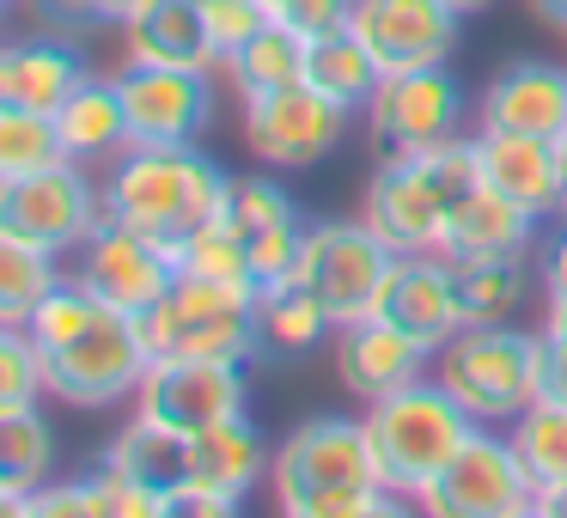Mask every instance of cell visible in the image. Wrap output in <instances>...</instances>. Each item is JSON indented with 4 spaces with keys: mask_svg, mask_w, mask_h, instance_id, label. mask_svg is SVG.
Returning a JSON list of instances; mask_svg holds the SVG:
<instances>
[{
    "mask_svg": "<svg viewBox=\"0 0 567 518\" xmlns=\"http://www.w3.org/2000/svg\"><path fill=\"white\" fill-rule=\"evenodd\" d=\"M476 128L561 141L567 135V68L537 62V55H513L506 68H494L488 86L476 92Z\"/></svg>",
    "mask_w": 567,
    "mask_h": 518,
    "instance_id": "21",
    "label": "cell"
},
{
    "mask_svg": "<svg viewBox=\"0 0 567 518\" xmlns=\"http://www.w3.org/2000/svg\"><path fill=\"white\" fill-rule=\"evenodd\" d=\"M86 74H92L86 43H68L55 31H31V38H13L0 50V104L55 116Z\"/></svg>",
    "mask_w": 567,
    "mask_h": 518,
    "instance_id": "24",
    "label": "cell"
},
{
    "mask_svg": "<svg viewBox=\"0 0 567 518\" xmlns=\"http://www.w3.org/2000/svg\"><path fill=\"white\" fill-rule=\"evenodd\" d=\"M543 396L567 403V342H549V354H543Z\"/></svg>",
    "mask_w": 567,
    "mask_h": 518,
    "instance_id": "41",
    "label": "cell"
},
{
    "mask_svg": "<svg viewBox=\"0 0 567 518\" xmlns=\"http://www.w3.org/2000/svg\"><path fill=\"white\" fill-rule=\"evenodd\" d=\"M99 220H104V184L80 159L43 165V172L25 177H0V238L38 245L68 262Z\"/></svg>",
    "mask_w": 567,
    "mask_h": 518,
    "instance_id": "8",
    "label": "cell"
},
{
    "mask_svg": "<svg viewBox=\"0 0 567 518\" xmlns=\"http://www.w3.org/2000/svg\"><path fill=\"white\" fill-rule=\"evenodd\" d=\"M177 274H196V281H220V287H257L245 245H238V238L226 232L220 220H214L208 232H196L184 250H177Z\"/></svg>",
    "mask_w": 567,
    "mask_h": 518,
    "instance_id": "37",
    "label": "cell"
},
{
    "mask_svg": "<svg viewBox=\"0 0 567 518\" xmlns=\"http://www.w3.org/2000/svg\"><path fill=\"white\" fill-rule=\"evenodd\" d=\"M55 469V427L38 403L0 408V512H19V500L50 481Z\"/></svg>",
    "mask_w": 567,
    "mask_h": 518,
    "instance_id": "29",
    "label": "cell"
},
{
    "mask_svg": "<svg viewBox=\"0 0 567 518\" xmlns=\"http://www.w3.org/2000/svg\"><path fill=\"white\" fill-rule=\"evenodd\" d=\"M367 123L372 159H409V153L445 147V141L470 135V92L457 86L452 62L445 68H415V74H384L372 104L360 111Z\"/></svg>",
    "mask_w": 567,
    "mask_h": 518,
    "instance_id": "10",
    "label": "cell"
},
{
    "mask_svg": "<svg viewBox=\"0 0 567 518\" xmlns=\"http://www.w3.org/2000/svg\"><path fill=\"white\" fill-rule=\"evenodd\" d=\"M464 323H518L530 293L543 299L537 257H488V262H452Z\"/></svg>",
    "mask_w": 567,
    "mask_h": 518,
    "instance_id": "30",
    "label": "cell"
},
{
    "mask_svg": "<svg viewBox=\"0 0 567 518\" xmlns=\"http://www.w3.org/2000/svg\"><path fill=\"white\" fill-rule=\"evenodd\" d=\"M530 13L543 19V25H555V31H567V0H525Z\"/></svg>",
    "mask_w": 567,
    "mask_h": 518,
    "instance_id": "43",
    "label": "cell"
},
{
    "mask_svg": "<svg viewBox=\"0 0 567 518\" xmlns=\"http://www.w3.org/2000/svg\"><path fill=\"white\" fill-rule=\"evenodd\" d=\"M38 396H50L43 348L31 342L25 323H0V408H25Z\"/></svg>",
    "mask_w": 567,
    "mask_h": 518,
    "instance_id": "36",
    "label": "cell"
},
{
    "mask_svg": "<svg viewBox=\"0 0 567 518\" xmlns=\"http://www.w3.org/2000/svg\"><path fill=\"white\" fill-rule=\"evenodd\" d=\"M415 512H427V518H530L537 512V488H530L506 427L470 433L464 452L415 500Z\"/></svg>",
    "mask_w": 567,
    "mask_h": 518,
    "instance_id": "12",
    "label": "cell"
},
{
    "mask_svg": "<svg viewBox=\"0 0 567 518\" xmlns=\"http://www.w3.org/2000/svg\"><path fill=\"white\" fill-rule=\"evenodd\" d=\"M275 445L257 433L250 415H233L220 427L189 433V469L177 488V518H233L245 494L269 488Z\"/></svg>",
    "mask_w": 567,
    "mask_h": 518,
    "instance_id": "14",
    "label": "cell"
},
{
    "mask_svg": "<svg viewBox=\"0 0 567 518\" xmlns=\"http://www.w3.org/2000/svg\"><path fill=\"white\" fill-rule=\"evenodd\" d=\"M104 220L135 226L159 250H184L196 232H208L226 214L233 172L214 165L202 147H128L99 172Z\"/></svg>",
    "mask_w": 567,
    "mask_h": 518,
    "instance_id": "1",
    "label": "cell"
},
{
    "mask_svg": "<svg viewBox=\"0 0 567 518\" xmlns=\"http://www.w3.org/2000/svg\"><path fill=\"white\" fill-rule=\"evenodd\" d=\"M62 281H68L62 257L19 245V238H0V323H25Z\"/></svg>",
    "mask_w": 567,
    "mask_h": 518,
    "instance_id": "34",
    "label": "cell"
},
{
    "mask_svg": "<svg viewBox=\"0 0 567 518\" xmlns=\"http://www.w3.org/2000/svg\"><path fill=\"white\" fill-rule=\"evenodd\" d=\"M336 323L318 299L299 281H275L257 293V360H275V366H299L306 354L330 348Z\"/></svg>",
    "mask_w": 567,
    "mask_h": 518,
    "instance_id": "27",
    "label": "cell"
},
{
    "mask_svg": "<svg viewBox=\"0 0 567 518\" xmlns=\"http://www.w3.org/2000/svg\"><path fill=\"white\" fill-rule=\"evenodd\" d=\"M543 323H464L433 354V379L457 396L476 427H513L543 396Z\"/></svg>",
    "mask_w": 567,
    "mask_h": 518,
    "instance_id": "3",
    "label": "cell"
},
{
    "mask_svg": "<svg viewBox=\"0 0 567 518\" xmlns=\"http://www.w3.org/2000/svg\"><path fill=\"white\" fill-rule=\"evenodd\" d=\"M360 481H379L367 415H306L275 439L269 494H275V512L281 518H299L318 494L360 488Z\"/></svg>",
    "mask_w": 567,
    "mask_h": 518,
    "instance_id": "7",
    "label": "cell"
},
{
    "mask_svg": "<svg viewBox=\"0 0 567 518\" xmlns=\"http://www.w3.org/2000/svg\"><path fill=\"white\" fill-rule=\"evenodd\" d=\"M537 238H543V220H537V214H525L518 201H506L501 189L476 184L464 201H457L452 226H445V245H440V257H452V262L537 257Z\"/></svg>",
    "mask_w": 567,
    "mask_h": 518,
    "instance_id": "25",
    "label": "cell"
},
{
    "mask_svg": "<svg viewBox=\"0 0 567 518\" xmlns=\"http://www.w3.org/2000/svg\"><path fill=\"white\" fill-rule=\"evenodd\" d=\"M348 123L354 116L342 104H330L323 92H311L306 80L281 92H262V99H238V135L245 153L269 172H311L342 147Z\"/></svg>",
    "mask_w": 567,
    "mask_h": 518,
    "instance_id": "11",
    "label": "cell"
},
{
    "mask_svg": "<svg viewBox=\"0 0 567 518\" xmlns=\"http://www.w3.org/2000/svg\"><path fill=\"white\" fill-rule=\"evenodd\" d=\"M470 433H476V421L457 408V396L440 379L403 384V391L367 403V439H372L379 481L391 494H403L409 506L440 481V469L464 452Z\"/></svg>",
    "mask_w": 567,
    "mask_h": 518,
    "instance_id": "4",
    "label": "cell"
},
{
    "mask_svg": "<svg viewBox=\"0 0 567 518\" xmlns=\"http://www.w3.org/2000/svg\"><path fill=\"white\" fill-rule=\"evenodd\" d=\"M561 165H567V135H561Z\"/></svg>",
    "mask_w": 567,
    "mask_h": 518,
    "instance_id": "47",
    "label": "cell"
},
{
    "mask_svg": "<svg viewBox=\"0 0 567 518\" xmlns=\"http://www.w3.org/2000/svg\"><path fill=\"white\" fill-rule=\"evenodd\" d=\"M537 281H543V299L567 293V214H555L537 238Z\"/></svg>",
    "mask_w": 567,
    "mask_h": 518,
    "instance_id": "40",
    "label": "cell"
},
{
    "mask_svg": "<svg viewBox=\"0 0 567 518\" xmlns=\"http://www.w3.org/2000/svg\"><path fill=\"white\" fill-rule=\"evenodd\" d=\"M330 360H336V384L354 403H379V396L403 391V384L433 379V354L421 342H409L403 330H391L384 318L342 323L330 335Z\"/></svg>",
    "mask_w": 567,
    "mask_h": 518,
    "instance_id": "22",
    "label": "cell"
},
{
    "mask_svg": "<svg viewBox=\"0 0 567 518\" xmlns=\"http://www.w3.org/2000/svg\"><path fill=\"white\" fill-rule=\"evenodd\" d=\"M391 269H396V250L354 214V220H311L287 281L306 287L330 311L336 330H342V323H360L379 311V293L391 281Z\"/></svg>",
    "mask_w": 567,
    "mask_h": 518,
    "instance_id": "6",
    "label": "cell"
},
{
    "mask_svg": "<svg viewBox=\"0 0 567 518\" xmlns=\"http://www.w3.org/2000/svg\"><path fill=\"white\" fill-rule=\"evenodd\" d=\"M55 135H62L68 159L92 165V172H104L116 153H128V111H123V92H116V74L80 80L74 99L55 111Z\"/></svg>",
    "mask_w": 567,
    "mask_h": 518,
    "instance_id": "26",
    "label": "cell"
},
{
    "mask_svg": "<svg viewBox=\"0 0 567 518\" xmlns=\"http://www.w3.org/2000/svg\"><path fill=\"white\" fill-rule=\"evenodd\" d=\"M269 7H275V0H269Z\"/></svg>",
    "mask_w": 567,
    "mask_h": 518,
    "instance_id": "49",
    "label": "cell"
},
{
    "mask_svg": "<svg viewBox=\"0 0 567 518\" xmlns=\"http://www.w3.org/2000/svg\"><path fill=\"white\" fill-rule=\"evenodd\" d=\"M354 0H275V19L293 25L299 38H323V31H342Z\"/></svg>",
    "mask_w": 567,
    "mask_h": 518,
    "instance_id": "39",
    "label": "cell"
},
{
    "mask_svg": "<svg viewBox=\"0 0 567 518\" xmlns=\"http://www.w3.org/2000/svg\"><path fill=\"white\" fill-rule=\"evenodd\" d=\"M391 330H403L409 342H421L427 354H440L457 330H464V305H457V274L452 257L440 250H415V257H396L391 281L379 293V311Z\"/></svg>",
    "mask_w": 567,
    "mask_h": 518,
    "instance_id": "20",
    "label": "cell"
},
{
    "mask_svg": "<svg viewBox=\"0 0 567 518\" xmlns=\"http://www.w3.org/2000/svg\"><path fill=\"white\" fill-rule=\"evenodd\" d=\"M116 43H123V62L220 74V50H214L202 0H135L116 25Z\"/></svg>",
    "mask_w": 567,
    "mask_h": 518,
    "instance_id": "23",
    "label": "cell"
},
{
    "mask_svg": "<svg viewBox=\"0 0 567 518\" xmlns=\"http://www.w3.org/2000/svg\"><path fill=\"white\" fill-rule=\"evenodd\" d=\"M561 38H567V31H561Z\"/></svg>",
    "mask_w": 567,
    "mask_h": 518,
    "instance_id": "50",
    "label": "cell"
},
{
    "mask_svg": "<svg viewBox=\"0 0 567 518\" xmlns=\"http://www.w3.org/2000/svg\"><path fill=\"white\" fill-rule=\"evenodd\" d=\"M245 360H202V354H153L135 391V415L172 433H202L233 415H250Z\"/></svg>",
    "mask_w": 567,
    "mask_h": 518,
    "instance_id": "13",
    "label": "cell"
},
{
    "mask_svg": "<svg viewBox=\"0 0 567 518\" xmlns=\"http://www.w3.org/2000/svg\"><path fill=\"white\" fill-rule=\"evenodd\" d=\"M7 7H25V0H7Z\"/></svg>",
    "mask_w": 567,
    "mask_h": 518,
    "instance_id": "48",
    "label": "cell"
},
{
    "mask_svg": "<svg viewBox=\"0 0 567 518\" xmlns=\"http://www.w3.org/2000/svg\"><path fill=\"white\" fill-rule=\"evenodd\" d=\"M379 62H372L367 50H360L354 31H323V38H306V86L323 92L330 104H342L348 116H360L372 104V92H379Z\"/></svg>",
    "mask_w": 567,
    "mask_h": 518,
    "instance_id": "31",
    "label": "cell"
},
{
    "mask_svg": "<svg viewBox=\"0 0 567 518\" xmlns=\"http://www.w3.org/2000/svg\"><path fill=\"white\" fill-rule=\"evenodd\" d=\"M62 159H68V147L55 135V116L0 104V177H25V172H43V165H62Z\"/></svg>",
    "mask_w": 567,
    "mask_h": 518,
    "instance_id": "35",
    "label": "cell"
},
{
    "mask_svg": "<svg viewBox=\"0 0 567 518\" xmlns=\"http://www.w3.org/2000/svg\"><path fill=\"white\" fill-rule=\"evenodd\" d=\"M68 274H74L99 305L128 311V318H147V311L172 293L177 257H172V250H159L153 238H141L135 226L99 220L86 245L68 257Z\"/></svg>",
    "mask_w": 567,
    "mask_h": 518,
    "instance_id": "16",
    "label": "cell"
},
{
    "mask_svg": "<svg viewBox=\"0 0 567 518\" xmlns=\"http://www.w3.org/2000/svg\"><path fill=\"white\" fill-rule=\"evenodd\" d=\"M147 323L128 311L92 305V318L74 335H62L55 348H43V372H50V396H62L68 408H116L135 403L141 379H147Z\"/></svg>",
    "mask_w": 567,
    "mask_h": 518,
    "instance_id": "5",
    "label": "cell"
},
{
    "mask_svg": "<svg viewBox=\"0 0 567 518\" xmlns=\"http://www.w3.org/2000/svg\"><path fill=\"white\" fill-rule=\"evenodd\" d=\"M476 184H482V172H476L470 135L445 141V147H427V153H409V159H379L367 177V189H360V220H367L396 257L440 250L457 201Z\"/></svg>",
    "mask_w": 567,
    "mask_h": 518,
    "instance_id": "2",
    "label": "cell"
},
{
    "mask_svg": "<svg viewBox=\"0 0 567 518\" xmlns=\"http://www.w3.org/2000/svg\"><path fill=\"white\" fill-rule=\"evenodd\" d=\"M202 13H208L214 50H220V68H226V55L245 50V43L275 19V7H269V0H202Z\"/></svg>",
    "mask_w": 567,
    "mask_h": 518,
    "instance_id": "38",
    "label": "cell"
},
{
    "mask_svg": "<svg viewBox=\"0 0 567 518\" xmlns=\"http://www.w3.org/2000/svg\"><path fill=\"white\" fill-rule=\"evenodd\" d=\"M476 147V172L488 189H501L506 201H518L525 214H537L543 226L555 214H567V165H561V141H537V135H506V128H470Z\"/></svg>",
    "mask_w": 567,
    "mask_h": 518,
    "instance_id": "19",
    "label": "cell"
},
{
    "mask_svg": "<svg viewBox=\"0 0 567 518\" xmlns=\"http://www.w3.org/2000/svg\"><path fill=\"white\" fill-rule=\"evenodd\" d=\"M348 31L379 62V74H415L452 62L464 13H452L445 0H354Z\"/></svg>",
    "mask_w": 567,
    "mask_h": 518,
    "instance_id": "17",
    "label": "cell"
},
{
    "mask_svg": "<svg viewBox=\"0 0 567 518\" xmlns=\"http://www.w3.org/2000/svg\"><path fill=\"white\" fill-rule=\"evenodd\" d=\"M257 293L262 287H220L177 274L172 293L147 311L153 354H202V360H257Z\"/></svg>",
    "mask_w": 567,
    "mask_h": 518,
    "instance_id": "9",
    "label": "cell"
},
{
    "mask_svg": "<svg viewBox=\"0 0 567 518\" xmlns=\"http://www.w3.org/2000/svg\"><path fill=\"white\" fill-rule=\"evenodd\" d=\"M506 439H513V452H518V464H525V476L537 494L567 488V403L537 396V403L506 427Z\"/></svg>",
    "mask_w": 567,
    "mask_h": 518,
    "instance_id": "33",
    "label": "cell"
},
{
    "mask_svg": "<svg viewBox=\"0 0 567 518\" xmlns=\"http://www.w3.org/2000/svg\"><path fill=\"white\" fill-rule=\"evenodd\" d=\"M99 464H111L116 476H128L135 488L159 494L177 518V488H184V469H189V433H172V427H153V421H128L111 445H104Z\"/></svg>",
    "mask_w": 567,
    "mask_h": 518,
    "instance_id": "28",
    "label": "cell"
},
{
    "mask_svg": "<svg viewBox=\"0 0 567 518\" xmlns=\"http://www.w3.org/2000/svg\"><path fill=\"white\" fill-rule=\"evenodd\" d=\"M111 7H116V25H123V13H128V7H135V0H111Z\"/></svg>",
    "mask_w": 567,
    "mask_h": 518,
    "instance_id": "46",
    "label": "cell"
},
{
    "mask_svg": "<svg viewBox=\"0 0 567 518\" xmlns=\"http://www.w3.org/2000/svg\"><path fill=\"white\" fill-rule=\"evenodd\" d=\"M111 74L128 111V147H196L214 128V74L153 62H116Z\"/></svg>",
    "mask_w": 567,
    "mask_h": 518,
    "instance_id": "15",
    "label": "cell"
},
{
    "mask_svg": "<svg viewBox=\"0 0 567 518\" xmlns=\"http://www.w3.org/2000/svg\"><path fill=\"white\" fill-rule=\"evenodd\" d=\"M220 80L233 86V99H262V92H281V86H299L306 80V38L281 19L257 31L238 55H226Z\"/></svg>",
    "mask_w": 567,
    "mask_h": 518,
    "instance_id": "32",
    "label": "cell"
},
{
    "mask_svg": "<svg viewBox=\"0 0 567 518\" xmlns=\"http://www.w3.org/2000/svg\"><path fill=\"white\" fill-rule=\"evenodd\" d=\"M452 13H464V19H476V13H488V7H501V0H445Z\"/></svg>",
    "mask_w": 567,
    "mask_h": 518,
    "instance_id": "45",
    "label": "cell"
},
{
    "mask_svg": "<svg viewBox=\"0 0 567 518\" xmlns=\"http://www.w3.org/2000/svg\"><path fill=\"white\" fill-rule=\"evenodd\" d=\"M537 323H543V335H549V342H567V293L543 299V305H537Z\"/></svg>",
    "mask_w": 567,
    "mask_h": 518,
    "instance_id": "42",
    "label": "cell"
},
{
    "mask_svg": "<svg viewBox=\"0 0 567 518\" xmlns=\"http://www.w3.org/2000/svg\"><path fill=\"white\" fill-rule=\"evenodd\" d=\"M220 226L245 245L257 287H275V281L293 274V257H299V245H306V226L311 220L299 214V201L281 189V177L262 165V172H238L233 177Z\"/></svg>",
    "mask_w": 567,
    "mask_h": 518,
    "instance_id": "18",
    "label": "cell"
},
{
    "mask_svg": "<svg viewBox=\"0 0 567 518\" xmlns=\"http://www.w3.org/2000/svg\"><path fill=\"white\" fill-rule=\"evenodd\" d=\"M537 518H567V488L537 494Z\"/></svg>",
    "mask_w": 567,
    "mask_h": 518,
    "instance_id": "44",
    "label": "cell"
}]
</instances>
